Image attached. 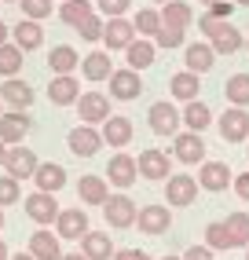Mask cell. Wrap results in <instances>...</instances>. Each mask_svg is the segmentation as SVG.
Returning <instances> with one entry per match:
<instances>
[{
	"mask_svg": "<svg viewBox=\"0 0 249 260\" xmlns=\"http://www.w3.org/2000/svg\"><path fill=\"white\" fill-rule=\"evenodd\" d=\"M198 180L191 176V172H172V176L165 180V205L169 209H187V205H194V198H198Z\"/></svg>",
	"mask_w": 249,
	"mask_h": 260,
	"instance_id": "obj_1",
	"label": "cell"
},
{
	"mask_svg": "<svg viewBox=\"0 0 249 260\" xmlns=\"http://www.w3.org/2000/svg\"><path fill=\"white\" fill-rule=\"evenodd\" d=\"M216 128H220L224 143H245L249 140V110L245 107H227L216 117Z\"/></svg>",
	"mask_w": 249,
	"mask_h": 260,
	"instance_id": "obj_2",
	"label": "cell"
},
{
	"mask_svg": "<svg viewBox=\"0 0 249 260\" xmlns=\"http://www.w3.org/2000/svg\"><path fill=\"white\" fill-rule=\"evenodd\" d=\"M172 161H180V165H202L205 161V140H202V132H176V140H172Z\"/></svg>",
	"mask_w": 249,
	"mask_h": 260,
	"instance_id": "obj_3",
	"label": "cell"
},
{
	"mask_svg": "<svg viewBox=\"0 0 249 260\" xmlns=\"http://www.w3.org/2000/svg\"><path fill=\"white\" fill-rule=\"evenodd\" d=\"M136 172H139L143 180L162 183V180H169V176H172V158H169L165 150H158V147H147V150L136 158Z\"/></svg>",
	"mask_w": 249,
	"mask_h": 260,
	"instance_id": "obj_4",
	"label": "cell"
},
{
	"mask_svg": "<svg viewBox=\"0 0 249 260\" xmlns=\"http://www.w3.org/2000/svg\"><path fill=\"white\" fill-rule=\"evenodd\" d=\"M132 41H136V26H132L129 15H114V19L103 22V41L99 44H106V51H124Z\"/></svg>",
	"mask_w": 249,
	"mask_h": 260,
	"instance_id": "obj_5",
	"label": "cell"
},
{
	"mask_svg": "<svg viewBox=\"0 0 249 260\" xmlns=\"http://www.w3.org/2000/svg\"><path fill=\"white\" fill-rule=\"evenodd\" d=\"M66 147H70V154H77V158H96L103 150V136H99L96 125H74L66 132Z\"/></svg>",
	"mask_w": 249,
	"mask_h": 260,
	"instance_id": "obj_6",
	"label": "cell"
},
{
	"mask_svg": "<svg viewBox=\"0 0 249 260\" xmlns=\"http://www.w3.org/2000/svg\"><path fill=\"white\" fill-rule=\"evenodd\" d=\"M103 216H106V223L110 228H132L136 223V202L124 194V190H117V194H106V202H103Z\"/></svg>",
	"mask_w": 249,
	"mask_h": 260,
	"instance_id": "obj_7",
	"label": "cell"
},
{
	"mask_svg": "<svg viewBox=\"0 0 249 260\" xmlns=\"http://www.w3.org/2000/svg\"><path fill=\"white\" fill-rule=\"evenodd\" d=\"M37 165H41V158L33 154L29 147H8V158H4V172L8 176H15L19 183H26V180H33V172H37Z\"/></svg>",
	"mask_w": 249,
	"mask_h": 260,
	"instance_id": "obj_8",
	"label": "cell"
},
{
	"mask_svg": "<svg viewBox=\"0 0 249 260\" xmlns=\"http://www.w3.org/2000/svg\"><path fill=\"white\" fill-rule=\"evenodd\" d=\"M106 88H110V99L117 103H132L139 92H143V77H139V70H114L110 77H106Z\"/></svg>",
	"mask_w": 249,
	"mask_h": 260,
	"instance_id": "obj_9",
	"label": "cell"
},
{
	"mask_svg": "<svg viewBox=\"0 0 249 260\" xmlns=\"http://www.w3.org/2000/svg\"><path fill=\"white\" fill-rule=\"evenodd\" d=\"M26 216L37 223V228H48V223H55L59 216V202L55 194H48V190H33V194H26Z\"/></svg>",
	"mask_w": 249,
	"mask_h": 260,
	"instance_id": "obj_10",
	"label": "cell"
},
{
	"mask_svg": "<svg viewBox=\"0 0 249 260\" xmlns=\"http://www.w3.org/2000/svg\"><path fill=\"white\" fill-rule=\"evenodd\" d=\"M136 228L143 231V235H165L172 228V209L162 205V202L143 205V209H136Z\"/></svg>",
	"mask_w": 249,
	"mask_h": 260,
	"instance_id": "obj_11",
	"label": "cell"
},
{
	"mask_svg": "<svg viewBox=\"0 0 249 260\" xmlns=\"http://www.w3.org/2000/svg\"><path fill=\"white\" fill-rule=\"evenodd\" d=\"M147 125L154 136H176L180 132V110H176V103H150L147 110Z\"/></svg>",
	"mask_w": 249,
	"mask_h": 260,
	"instance_id": "obj_12",
	"label": "cell"
},
{
	"mask_svg": "<svg viewBox=\"0 0 249 260\" xmlns=\"http://www.w3.org/2000/svg\"><path fill=\"white\" fill-rule=\"evenodd\" d=\"M136 158L132 154H124V150H117L110 161H106V183L110 187H117V190H129L132 183H136Z\"/></svg>",
	"mask_w": 249,
	"mask_h": 260,
	"instance_id": "obj_13",
	"label": "cell"
},
{
	"mask_svg": "<svg viewBox=\"0 0 249 260\" xmlns=\"http://www.w3.org/2000/svg\"><path fill=\"white\" fill-rule=\"evenodd\" d=\"M74 107H77L81 125H103V121L110 117V103H106L103 92H81Z\"/></svg>",
	"mask_w": 249,
	"mask_h": 260,
	"instance_id": "obj_14",
	"label": "cell"
},
{
	"mask_svg": "<svg viewBox=\"0 0 249 260\" xmlns=\"http://www.w3.org/2000/svg\"><path fill=\"white\" fill-rule=\"evenodd\" d=\"M51 228H55V235L63 242H81L84 231H92V228H88V213L77 209V205H74V209H59V216H55Z\"/></svg>",
	"mask_w": 249,
	"mask_h": 260,
	"instance_id": "obj_15",
	"label": "cell"
},
{
	"mask_svg": "<svg viewBox=\"0 0 249 260\" xmlns=\"http://www.w3.org/2000/svg\"><path fill=\"white\" fill-rule=\"evenodd\" d=\"M29 128H33V121H29L26 110H4L0 114V140H4L8 147H19L29 136Z\"/></svg>",
	"mask_w": 249,
	"mask_h": 260,
	"instance_id": "obj_16",
	"label": "cell"
},
{
	"mask_svg": "<svg viewBox=\"0 0 249 260\" xmlns=\"http://www.w3.org/2000/svg\"><path fill=\"white\" fill-rule=\"evenodd\" d=\"M0 99H4V110H29L33 107V84L22 77H4Z\"/></svg>",
	"mask_w": 249,
	"mask_h": 260,
	"instance_id": "obj_17",
	"label": "cell"
},
{
	"mask_svg": "<svg viewBox=\"0 0 249 260\" xmlns=\"http://www.w3.org/2000/svg\"><path fill=\"white\" fill-rule=\"evenodd\" d=\"M231 180H235V172L227 169V161H202V165H198V187H202V190L220 194V190L231 187Z\"/></svg>",
	"mask_w": 249,
	"mask_h": 260,
	"instance_id": "obj_18",
	"label": "cell"
},
{
	"mask_svg": "<svg viewBox=\"0 0 249 260\" xmlns=\"http://www.w3.org/2000/svg\"><path fill=\"white\" fill-rule=\"evenodd\" d=\"M103 147H114V150H124V147H129L132 143V121L129 117H121V114H110V117H106L103 121Z\"/></svg>",
	"mask_w": 249,
	"mask_h": 260,
	"instance_id": "obj_19",
	"label": "cell"
},
{
	"mask_svg": "<svg viewBox=\"0 0 249 260\" xmlns=\"http://www.w3.org/2000/svg\"><path fill=\"white\" fill-rule=\"evenodd\" d=\"M81 95V84L74 74H55L48 81V103H55V107H74Z\"/></svg>",
	"mask_w": 249,
	"mask_h": 260,
	"instance_id": "obj_20",
	"label": "cell"
},
{
	"mask_svg": "<svg viewBox=\"0 0 249 260\" xmlns=\"http://www.w3.org/2000/svg\"><path fill=\"white\" fill-rule=\"evenodd\" d=\"M29 253H33V260H59L63 256V238L48 228H37L29 235Z\"/></svg>",
	"mask_w": 249,
	"mask_h": 260,
	"instance_id": "obj_21",
	"label": "cell"
},
{
	"mask_svg": "<svg viewBox=\"0 0 249 260\" xmlns=\"http://www.w3.org/2000/svg\"><path fill=\"white\" fill-rule=\"evenodd\" d=\"M205 41H209V48L216 51V55H235V51L245 44V41H242V33H238V26H231V22H220Z\"/></svg>",
	"mask_w": 249,
	"mask_h": 260,
	"instance_id": "obj_22",
	"label": "cell"
},
{
	"mask_svg": "<svg viewBox=\"0 0 249 260\" xmlns=\"http://www.w3.org/2000/svg\"><path fill=\"white\" fill-rule=\"evenodd\" d=\"M212 62H216V51L209 48V41H198V44H187L183 48V66L191 74H209L212 70Z\"/></svg>",
	"mask_w": 249,
	"mask_h": 260,
	"instance_id": "obj_23",
	"label": "cell"
},
{
	"mask_svg": "<svg viewBox=\"0 0 249 260\" xmlns=\"http://www.w3.org/2000/svg\"><path fill=\"white\" fill-rule=\"evenodd\" d=\"M114 238L106 235V231H84L81 235V253L88 256V260H110L114 256Z\"/></svg>",
	"mask_w": 249,
	"mask_h": 260,
	"instance_id": "obj_24",
	"label": "cell"
},
{
	"mask_svg": "<svg viewBox=\"0 0 249 260\" xmlns=\"http://www.w3.org/2000/svg\"><path fill=\"white\" fill-rule=\"evenodd\" d=\"M110 74H114L110 51L99 48V51H88V55L81 59V77H84V81H96V84H99V81H106Z\"/></svg>",
	"mask_w": 249,
	"mask_h": 260,
	"instance_id": "obj_25",
	"label": "cell"
},
{
	"mask_svg": "<svg viewBox=\"0 0 249 260\" xmlns=\"http://www.w3.org/2000/svg\"><path fill=\"white\" fill-rule=\"evenodd\" d=\"M154 59H158V48L147 37H136L129 48H124V62H129V70H150Z\"/></svg>",
	"mask_w": 249,
	"mask_h": 260,
	"instance_id": "obj_26",
	"label": "cell"
},
{
	"mask_svg": "<svg viewBox=\"0 0 249 260\" xmlns=\"http://www.w3.org/2000/svg\"><path fill=\"white\" fill-rule=\"evenodd\" d=\"M33 183H37V190H48V194H55V190L66 187V169L59 161H41L37 172H33Z\"/></svg>",
	"mask_w": 249,
	"mask_h": 260,
	"instance_id": "obj_27",
	"label": "cell"
},
{
	"mask_svg": "<svg viewBox=\"0 0 249 260\" xmlns=\"http://www.w3.org/2000/svg\"><path fill=\"white\" fill-rule=\"evenodd\" d=\"M11 41L19 44L22 51H37V48L44 44V26L33 22V19H22V22L11 26Z\"/></svg>",
	"mask_w": 249,
	"mask_h": 260,
	"instance_id": "obj_28",
	"label": "cell"
},
{
	"mask_svg": "<svg viewBox=\"0 0 249 260\" xmlns=\"http://www.w3.org/2000/svg\"><path fill=\"white\" fill-rule=\"evenodd\" d=\"M169 92H172V99H176V103H191V99H198V95H202V77H198V74H191V70L172 74Z\"/></svg>",
	"mask_w": 249,
	"mask_h": 260,
	"instance_id": "obj_29",
	"label": "cell"
},
{
	"mask_svg": "<svg viewBox=\"0 0 249 260\" xmlns=\"http://www.w3.org/2000/svg\"><path fill=\"white\" fill-rule=\"evenodd\" d=\"M180 125H187L191 132H205L212 125V110H209V103H198V99H191L183 114H180Z\"/></svg>",
	"mask_w": 249,
	"mask_h": 260,
	"instance_id": "obj_30",
	"label": "cell"
},
{
	"mask_svg": "<svg viewBox=\"0 0 249 260\" xmlns=\"http://www.w3.org/2000/svg\"><path fill=\"white\" fill-rule=\"evenodd\" d=\"M48 66H51V74H77V48H70V44H55L48 51Z\"/></svg>",
	"mask_w": 249,
	"mask_h": 260,
	"instance_id": "obj_31",
	"label": "cell"
},
{
	"mask_svg": "<svg viewBox=\"0 0 249 260\" xmlns=\"http://www.w3.org/2000/svg\"><path fill=\"white\" fill-rule=\"evenodd\" d=\"M88 15H96V4H92V0H59V19H63L70 29H77Z\"/></svg>",
	"mask_w": 249,
	"mask_h": 260,
	"instance_id": "obj_32",
	"label": "cell"
},
{
	"mask_svg": "<svg viewBox=\"0 0 249 260\" xmlns=\"http://www.w3.org/2000/svg\"><path fill=\"white\" fill-rule=\"evenodd\" d=\"M77 194L84 205H103L106 202V176H96V172H88V176L77 180Z\"/></svg>",
	"mask_w": 249,
	"mask_h": 260,
	"instance_id": "obj_33",
	"label": "cell"
},
{
	"mask_svg": "<svg viewBox=\"0 0 249 260\" xmlns=\"http://www.w3.org/2000/svg\"><path fill=\"white\" fill-rule=\"evenodd\" d=\"M22 62H26V51L15 41L0 44V77H19L22 74Z\"/></svg>",
	"mask_w": 249,
	"mask_h": 260,
	"instance_id": "obj_34",
	"label": "cell"
},
{
	"mask_svg": "<svg viewBox=\"0 0 249 260\" xmlns=\"http://www.w3.org/2000/svg\"><path fill=\"white\" fill-rule=\"evenodd\" d=\"M162 22L165 26H180V29H187L191 22H194V8L191 4H183V0H169V4H162Z\"/></svg>",
	"mask_w": 249,
	"mask_h": 260,
	"instance_id": "obj_35",
	"label": "cell"
},
{
	"mask_svg": "<svg viewBox=\"0 0 249 260\" xmlns=\"http://www.w3.org/2000/svg\"><path fill=\"white\" fill-rule=\"evenodd\" d=\"M224 95L231 107H249V74H231L224 84Z\"/></svg>",
	"mask_w": 249,
	"mask_h": 260,
	"instance_id": "obj_36",
	"label": "cell"
},
{
	"mask_svg": "<svg viewBox=\"0 0 249 260\" xmlns=\"http://www.w3.org/2000/svg\"><path fill=\"white\" fill-rule=\"evenodd\" d=\"M132 26H136V37H154L158 33V26H162V15H158V8H139L136 11V19H132Z\"/></svg>",
	"mask_w": 249,
	"mask_h": 260,
	"instance_id": "obj_37",
	"label": "cell"
},
{
	"mask_svg": "<svg viewBox=\"0 0 249 260\" xmlns=\"http://www.w3.org/2000/svg\"><path fill=\"white\" fill-rule=\"evenodd\" d=\"M205 246L212 249V253H227V249H235V242H231V235H227V228H224V220H212L209 228H205Z\"/></svg>",
	"mask_w": 249,
	"mask_h": 260,
	"instance_id": "obj_38",
	"label": "cell"
},
{
	"mask_svg": "<svg viewBox=\"0 0 249 260\" xmlns=\"http://www.w3.org/2000/svg\"><path fill=\"white\" fill-rule=\"evenodd\" d=\"M224 228H227V235H231L235 246H249V213H231L224 220Z\"/></svg>",
	"mask_w": 249,
	"mask_h": 260,
	"instance_id": "obj_39",
	"label": "cell"
},
{
	"mask_svg": "<svg viewBox=\"0 0 249 260\" xmlns=\"http://www.w3.org/2000/svg\"><path fill=\"white\" fill-rule=\"evenodd\" d=\"M183 37H187V29H180V26H165V22H162L150 41H154V48H165V51H169V48H180Z\"/></svg>",
	"mask_w": 249,
	"mask_h": 260,
	"instance_id": "obj_40",
	"label": "cell"
},
{
	"mask_svg": "<svg viewBox=\"0 0 249 260\" xmlns=\"http://www.w3.org/2000/svg\"><path fill=\"white\" fill-rule=\"evenodd\" d=\"M77 33H81L84 44H99L103 41V15H88V19L77 26Z\"/></svg>",
	"mask_w": 249,
	"mask_h": 260,
	"instance_id": "obj_41",
	"label": "cell"
},
{
	"mask_svg": "<svg viewBox=\"0 0 249 260\" xmlns=\"http://www.w3.org/2000/svg\"><path fill=\"white\" fill-rule=\"evenodd\" d=\"M19 190H22V183L4 172V176H0V209H8V205L19 202Z\"/></svg>",
	"mask_w": 249,
	"mask_h": 260,
	"instance_id": "obj_42",
	"label": "cell"
},
{
	"mask_svg": "<svg viewBox=\"0 0 249 260\" xmlns=\"http://www.w3.org/2000/svg\"><path fill=\"white\" fill-rule=\"evenodd\" d=\"M19 4H22V15L33 19V22H41V19L51 15V0H19Z\"/></svg>",
	"mask_w": 249,
	"mask_h": 260,
	"instance_id": "obj_43",
	"label": "cell"
},
{
	"mask_svg": "<svg viewBox=\"0 0 249 260\" xmlns=\"http://www.w3.org/2000/svg\"><path fill=\"white\" fill-rule=\"evenodd\" d=\"M129 4L132 0H96V11H103V15H129Z\"/></svg>",
	"mask_w": 249,
	"mask_h": 260,
	"instance_id": "obj_44",
	"label": "cell"
},
{
	"mask_svg": "<svg viewBox=\"0 0 249 260\" xmlns=\"http://www.w3.org/2000/svg\"><path fill=\"white\" fill-rule=\"evenodd\" d=\"M220 22H224V19H216V15H212V11L205 8V15H198V29H202V37H209V33L216 29Z\"/></svg>",
	"mask_w": 249,
	"mask_h": 260,
	"instance_id": "obj_45",
	"label": "cell"
},
{
	"mask_svg": "<svg viewBox=\"0 0 249 260\" xmlns=\"http://www.w3.org/2000/svg\"><path fill=\"white\" fill-rule=\"evenodd\" d=\"M180 260H216V253H212L209 246H191Z\"/></svg>",
	"mask_w": 249,
	"mask_h": 260,
	"instance_id": "obj_46",
	"label": "cell"
},
{
	"mask_svg": "<svg viewBox=\"0 0 249 260\" xmlns=\"http://www.w3.org/2000/svg\"><path fill=\"white\" fill-rule=\"evenodd\" d=\"M231 187H235V194H238L242 202H249V172H238V176L231 180Z\"/></svg>",
	"mask_w": 249,
	"mask_h": 260,
	"instance_id": "obj_47",
	"label": "cell"
},
{
	"mask_svg": "<svg viewBox=\"0 0 249 260\" xmlns=\"http://www.w3.org/2000/svg\"><path fill=\"white\" fill-rule=\"evenodd\" d=\"M110 260H150V256H147L143 249H136V246H132V249H114Z\"/></svg>",
	"mask_w": 249,
	"mask_h": 260,
	"instance_id": "obj_48",
	"label": "cell"
},
{
	"mask_svg": "<svg viewBox=\"0 0 249 260\" xmlns=\"http://www.w3.org/2000/svg\"><path fill=\"white\" fill-rule=\"evenodd\" d=\"M59 260H88V256H84L81 249H63V256H59Z\"/></svg>",
	"mask_w": 249,
	"mask_h": 260,
	"instance_id": "obj_49",
	"label": "cell"
},
{
	"mask_svg": "<svg viewBox=\"0 0 249 260\" xmlns=\"http://www.w3.org/2000/svg\"><path fill=\"white\" fill-rule=\"evenodd\" d=\"M8 37H11V29H8V22H0V44H4Z\"/></svg>",
	"mask_w": 249,
	"mask_h": 260,
	"instance_id": "obj_50",
	"label": "cell"
},
{
	"mask_svg": "<svg viewBox=\"0 0 249 260\" xmlns=\"http://www.w3.org/2000/svg\"><path fill=\"white\" fill-rule=\"evenodd\" d=\"M4 158H8V143L0 140V169H4Z\"/></svg>",
	"mask_w": 249,
	"mask_h": 260,
	"instance_id": "obj_51",
	"label": "cell"
},
{
	"mask_svg": "<svg viewBox=\"0 0 249 260\" xmlns=\"http://www.w3.org/2000/svg\"><path fill=\"white\" fill-rule=\"evenodd\" d=\"M8 260H33V253L26 249V253H15V256H8Z\"/></svg>",
	"mask_w": 249,
	"mask_h": 260,
	"instance_id": "obj_52",
	"label": "cell"
},
{
	"mask_svg": "<svg viewBox=\"0 0 249 260\" xmlns=\"http://www.w3.org/2000/svg\"><path fill=\"white\" fill-rule=\"evenodd\" d=\"M11 253H8V246H4V238H0V260H8Z\"/></svg>",
	"mask_w": 249,
	"mask_h": 260,
	"instance_id": "obj_53",
	"label": "cell"
},
{
	"mask_svg": "<svg viewBox=\"0 0 249 260\" xmlns=\"http://www.w3.org/2000/svg\"><path fill=\"white\" fill-rule=\"evenodd\" d=\"M231 4H235V8H249V0H231Z\"/></svg>",
	"mask_w": 249,
	"mask_h": 260,
	"instance_id": "obj_54",
	"label": "cell"
},
{
	"mask_svg": "<svg viewBox=\"0 0 249 260\" xmlns=\"http://www.w3.org/2000/svg\"><path fill=\"white\" fill-rule=\"evenodd\" d=\"M198 4H202V8H209V4H216V0H198Z\"/></svg>",
	"mask_w": 249,
	"mask_h": 260,
	"instance_id": "obj_55",
	"label": "cell"
},
{
	"mask_svg": "<svg viewBox=\"0 0 249 260\" xmlns=\"http://www.w3.org/2000/svg\"><path fill=\"white\" fill-rule=\"evenodd\" d=\"M0 231H4V209H0Z\"/></svg>",
	"mask_w": 249,
	"mask_h": 260,
	"instance_id": "obj_56",
	"label": "cell"
},
{
	"mask_svg": "<svg viewBox=\"0 0 249 260\" xmlns=\"http://www.w3.org/2000/svg\"><path fill=\"white\" fill-rule=\"evenodd\" d=\"M150 4H169V0H150Z\"/></svg>",
	"mask_w": 249,
	"mask_h": 260,
	"instance_id": "obj_57",
	"label": "cell"
},
{
	"mask_svg": "<svg viewBox=\"0 0 249 260\" xmlns=\"http://www.w3.org/2000/svg\"><path fill=\"white\" fill-rule=\"evenodd\" d=\"M162 260H180V256H162Z\"/></svg>",
	"mask_w": 249,
	"mask_h": 260,
	"instance_id": "obj_58",
	"label": "cell"
},
{
	"mask_svg": "<svg viewBox=\"0 0 249 260\" xmlns=\"http://www.w3.org/2000/svg\"><path fill=\"white\" fill-rule=\"evenodd\" d=\"M0 114H4V99H0Z\"/></svg>",
	"mask_w": 249,
	"mask_h": 260,
	"instance_id": "obj_59",
	"label": "cell"
},
{
	"mask_svg": "<svg viewBox=\"0 0 249 260\" xmlns=\"http://www.w3.org/2000/svg\"><path fill=\"white\" fill-rule=\"evenodd\" d=\"M0 4H15V0H0Z\"/></svg>",
	"mask_w": 249,
	"mask_h": 260,
	"instance_id": "obj_60",
	"label": "cell"
},
{
	"mask_svg": "<svg viewBox=\"0 0 249 260\" xmlns=\"http://www.w3.org/2000/svg\"><path fill=\"white\" fill-rule=\"evenodd\" d=\"M245 260H249V249H245Z\"/></svg>",
	"mask_w": 249,
	"mask_h": 260,
	"instance_id": "obj_61",
	"label": "cell"
},
{
	"mask_svg": "<svg viewBox=\"0 0 249 260\" xmlns=\"http://www.w3.org/2000/svg\"><path fill=\"white\" fill-rule=\"evenodd\" d=\"M245 48H249V41H245Z\"/></svg>",
	"mask_w": 249,
	"mask_h": 260,
	"instance_id": "obj_62",
	"label": "cell"
},
{
	"mask_svg": "<svg viewBox=\"0 0 249 260\" xmlns=\"http://www.w3.org/2000/svg\"><path fill=\"white\" fill-rule=\"evenodd\" d=\"M245 154H249V150H245Z\"/></svg>",
	"mask_w": 249,
	"mask_h": 260,
	"instance_id": "obj_63",
	"label": "cell"
}]
</instances>
